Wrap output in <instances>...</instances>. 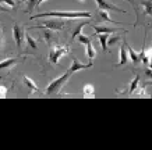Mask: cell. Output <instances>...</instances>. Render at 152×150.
Wrapping results in <instances>:
<instances>
[{"label": "cell", "instance_id": "1", "mask_svg": "<svg viewBox=\"0 0 152 150\" xmlns=\"http://www.w3.org/2000/svg\"><path fill=\"white\" fill-rule=\"evenodd\" d=\"M92 15V13L89 11H48V13H41L31 15V20L35 18H42V17H53V18H89Z\"/></svg>", "mask_w": 152, "mask_h": 150}, {"label": "cell", "instance_id": "2", "mask_svg": "<svg viewBox=\"0 0 152 150\" xmlns=\"http://www.w3.org/2000/svg\"><path fill=\"white\" fill-rule=\"evenodd\" d=\"M134 7L137 20L134 22V27L138 25L140 21L145 20V17H152V0H127Z\"/></svg>", "mask_w": 152, "mask_h": 150}, {"label": "cell", "instance_id": "3", "mask_svg": "<svg viewBox=\"0 0 152 150\" xmlns=\"http://www.w3.org/2000/svg\"><path fill=\"white\" fill-rule=\"evenodd\" d=\"M71 77L69 72L63 74L61 77L56 78V79H53V81L49 83L46 86V96H56L59 95L60 92H61V89H63V86L66 85V82L69 81V78Z\"/></svg>", "mask_w": 152, "mask_h": 150}, {"label": "cell", "instance_id": "4", "mask_svg": "<svg viewBox=\"0 0 152 150\" xmlns=\"http://www.w3.org/2000/svg\"><path fill=\"white\" fill-rule=\"evenodd\" d=\"M70 53V46H52L50 51H49V61L52 64H57L60 59Z\"/></svg>", "mask_w": 152, "mask_h": 150}, {"label": "cell", "instance_id": "5", "mask_svg": "<svg viewBox=\"0 0 152 150\" xmlns=\"http://www.w3.org/2000/svg\"><path fill=\"white\" fill-rule=\"evenodd\" d=\"M66 25V18H52V20H46L42 24H38L32 28H49V29H53V31H60L63 29Z\"/></svg>", "mask_w": 152, "mask_h": 150}, {"label": "cell", "instance_id": "6", "mask_svg": "<svg viewBox=\"0 0 152 150\" xmlns=\"http://www.w3.org/2000/svg\"><path fill=\"white\" fill-rule=\"evenodd\" d=\"M13 38L15 41V45L17 47H21L24 42V38H25V29L21 24H14L13 25Z\"/></svg>", "mask_w": 152, "mask_h": 150}, {"label": "cell", "instance_id": "7", "mask_svg": "<svg viewBox=\"0 0 152 150\" xmlns=\"http://www.w3.org/2000/svg\"><path fill=\"white\" fill-rule=\"evenodd\" d=\"M98 4V9H103L107 10V11H116V13H121V14H127L126 10H121L120 7H117L116 4L110 3L109 0H95Z\"/></svg>", "mask_w": 152, "mask_h": 150}, {"label": "cell", "instance_id": "8", "mask_svg": "<svg viewBox=\"0 0 152 150\" xmlns=\"http://www.w3.org/2000/svg\"><path fill=\"white\" fill-rule=\"evenodd\" d=\"M96 21H99V22H110V24H116V25H123L119 21H115L113 18H110V15L107 14V10H103V9H98Z\"/></svg>", "mask_w": 152, "mask_h": 150}, {"label": "cell", "instance_id": "9", "mask_svg": "<svg viewBox=\"0 0 152 150\" xmlns=\"http://www.w3.org/2000/svg\"><path fill=\"white\" fill-rule=\"evenodd\" d=\"M89 67H92V63L81 64L77 59H73V61H71V65H70V68H69V71H67V72H69L70 75H73L74 72L81 71V70H87V68H89Z\"/></svg>", "mask_w": 152, "mask_h": 150}, {"label": "cell", "instance_id": "10", "mask_svg": "<svg viewBox=\"0 0 152 150\" xmlns=\"http://www.w3.org/2000/svg\"><path fill=\"white\" fill-rule=\"evenodd\" d=\"M39 29H43V39L48 45H53L57 41V35L53 29H49V28H39Z\"/></svg>", "mask_w": 152, "mask_h": 150}, {"label": "cell", "instance_id": "11", "mask_svg": "<svg viewBox=\"0 0 152 150\" xmlns=\"http://www.w3.org/2000/svg\"><path fill=\"white\" fill-rule=\"evenodd\" d=\"M21 60L17 57H10V59H4L3 61H0V71L1 70H10L11 67H14L15 64H18Z\"/></svg>", "mask_w": 152, "mask_h": 150}, {"label": "cell", "instance_id": "12", "mask_svg": "<svg viewBox=\"0 0 152 150\" xmlns=\"http://www.w3.org/2000/svg\"><path fill=\"white\" fill-rule=\"evenodd\" d=\"M91 27L95 29L96 33H115V32L120 31L121 28H112V27H103V25H95L91 24Z\"/></svg>", "mask_w": 152, "mask_h": 150}, {"label": "cell", "instance_id": "13", "mask_svg": "<svg viewBox=\"0 0 152 150\" xmlns=\"http://www.w3.org/2000/svg\"><path fill=\"white\" fill-rule=\"evenodd\" d=\"M123 42V45L120 46V60L119 63L116 64V67H121V65H124L126 63H127V60H129V53H127V49H126V45H124V41Z\"/></svg>", "mask_w": 152, "mask_h": 150}, {"label": "cell", "instance_id": "14", "mask_svg": "<svg viewBox=\"0 0 152 150\" xmlns=\"http://www.w3.org/2000/svg\"><path fill=\"white\" fill-rule=\"evenodd\" d=\"M123 41H124V45H126V49H127V53H129L130 60H131L134 64H138L140 61H141V60H140V53L134 51V49L127 43V42H126V39H123Z\"/></svg>", "mask_w": 152, "mask_h": 150}, {"label": "cell", "instance_id": "15", "mask_svg": "<svg viewBox=\"0 0 152 150\" xmlns=\"http://www.w3.org/2000/svg\"><path fill=\"white\" fill-rule=\"evenodd\" d=\"M95 36L98 38V41L101 43V47L103 51H107V41H109V36L110 33H96Z\"/></svg>", "mask_w": 152, "mask_h": 150}, {"label": "cell", "instance_id": "16", "mask_svg": "<svg viewBox=\"0 0 152 150\" xmlns=\"http://www.w3.org/2000/svg\"><path fill=\"white\" fill-rule=\"evenodd\" d=\"M138 83H140V75H135V78H134L133 81H131V83H130V86L126 89V91H123V92H120L121 95L124 93V92H127L130 96H133V93L135 92V89H137V86H138Z\"/></svg>", "mask_w": 152, "mask_h": 150}, {"label": "cell", "instance_id": "17", "mask_svg": "<svg viewBox=\"0 0 152 150\" xmlns=\"http://www.w3.org/2000/svg\"><path fill=\"white\" fill-rule=\"evenodd\" d=\"M83 96L85 99H95L96 95H95V89H94V85H85L83 89Z\"/></svg>", "mask_w": 152, "mask_h": 150}, {"label": "cell", "instance_id": "18", "mask_svg": "<svg viewBox=\"0 0 152 150\" xmlns=\"http://www.w3.org/2000/svg\"><path fill=\"white\" fill-rule=\"evenodd\" d=\"M85 47H87V57L89 59V63H92L95 56H96V50L94 49L92 42H88L87 45H85Z\"/></svg>", "mask_w": 152, "mask_h": 150}, {"label": "cell", "instance_id": "19", "mask_svg": "<svg viewBox=\"0 0 152 150\" xmlns=\"http://www.w3.org/2000/svg\"><path fill=\"white\" fill-rule=\"evenodd\" d=\"M23 81H24V83H25V85H27V86L29 88L32 92H38V91H39V88L37 86V83H35V82H34V79H31L29 77L23 75Z\"/></svg>", "mask_w": 152, "mask_h": 150}, {"label": "cell", "instance_id": "20", "mask_svg": "<svg viewBox=\"0 0 152 150\" xmlns=\"http://www.w3.org/2000/svg\"><path fill=\"white\" fill-rule=\"evenodd\" d=\"M85 25H91V22H88V21H83V22H80L77 27L74 28L73 35H71V41H75V38H77L80 33H81V29H83Z\"/></svg>", "mask_w": 152, "mask_h": 150}, {"label": "cell", "instance_id": "21", "mask_svg": "<svg viewBox=\"0 0 152 150\" xmlns=\"http://www.w3.org/2000/svg\"><path fill=\"white\" fill-rule=\"evenodd\" d=\"M133 96H138V97H147V99H151V97H152L151 95H148V93H147L145 85H142L141 88L137 86V89H135V92L133 93Z\"/></svg>", "mask_w": 152, "mask_h": 150}, {"label": "cell", "instance_id": "22", "mask_svg": "<svg viewBox=\"0 0 152 150\" xmlns=\"http://www.w3.org/2000/svg\"><path fill=\"white\" fill-rule=\"evenodd\" d=\"M145 59H147V68H152V46L145 49Z\"/></svg>", "mask_w": 152, "mask_h": 150}, {"label": "cell", "instance_id": "23", "mask_svg": "<svg viewBox=\"0 0 152 150\" xmlns=\"http://www.w3.org/2000/svg\"><path fill=\"white\" fill-rule=\"evenodd\" d=\"M38 0H27V9H25V13L31 14L34 11V9L37 7Z\"/></svg>", "mask_w": 152, "mask_h": 150}, {"label": "cell", "instance_id": "24", "mask_svg": "<svg viewBox=\"0 0 152 150\" xmlns=\"http://www.w3.org/2000/svg\"><path fill=\"white\" fill-rule=\"evenodd\" d=\"M75 39H77V42L81 43V45H87L88 42H91V36H87V35H83V33H80Z\"/></svg>", "mask_w": 152, "mask_h": 150}, {"label": "cell", "instance_id": "25", "mask_svg": "<svg viewBox=\"0 0 152 150\" xmlns=\"http://www.w3.org/2000/svg\"><path fill=\"white\" fill-rule=\"evenodd\" d=\"M25 39H27L28 46H29V47H32V49H37V47H38L37 41H35V39H34L31 35H28V33H27V35H25Z\"/></svg>", "mask_w": 152, "mask_h": 150}, {"label": "cell", "instance_id": "26", "mask_svg": "<svg viewBox=\"0 0 152 150\" xmlns=\"http://www.w3.org/2000/svg\"><path fill=\"white\" fill-rule=\"evenodd\" d=\"M4 97H7V88L0 86V99H4Z\"/></svg>", "mask_w": 152, "mask_h": 150}, {"label": "cell", "instance_id": "27", "mask_svg": "<svg viewBox=\"0 0 152 150\" xmlns=\"http://www.w3.org/2000/svg\"><path fill=\"white\" fill-rule=\"evenodd\" d=\"M0 3H3V4H7V6H10L11 9H13L14 6H15V3H14V0H1Z\"/></svg>", "mask_w": 152, "mask_h": 150}, {"label": "cell", "instance_id": "28", "mask_svg": "<svg viewBox=\"0 0 152 150\" xmlns=\"http://www.w3.org/2000/svg\"><path fill=\"white\" fill-rule=\"evenodd\" d=\"M3 43H4V36H3V29H1V27H0V49H1Z\"/></svg>", "mask_w": 152, "mask_h": 150}, {"label": "cell", "instance_id": "29", "mask_svg": "<svg viewBox=\"0 0 152 150\" xmlns=\"http://www.w3.org/2000/svg\"><path fill=\"white\" fill-rule=\"evenodd\" d=\"M10 9H11V7H6V6H3V3H0V11H3V13H9Z\"/></svg>", "mask_w": 152, "mask_h": 150}, {"label": "cell", "instance_id": "30", "mask_svg": "<svg viewBox=\"0 0 152 150\" xmlns=\"http://www.w3.org/2000/svg\"><path fill=\"white\" fill-rule=\"evenodd\" d=\"M145 74H147L148 77L152 78V68H147V70H145Z\"/></svg>", "mask_w": 152, "mask_h": 150}, {"label": "cell", "instance_id": "31", "mask_svg": "<svg viewBox=\"0 0 152 150\" xmlns=\"http://www.w3.org/2000/svg\"><path fill=\"white\" fill-rule=\"evenodd\" d=\"M144 85H145V86H148V85H152V81H145V82H144Z\"/></svg>", "mask_w": 152, "mask_h": 150}, {"label": "cell", "instance_id": "32", "mask_svg": "<svg viewBox=\"0 0 152 150\" xmlns=\"http://www.w3.org/2000/svg\"><path fill=\"white\" fill-rule=\"evenodd\" d=\"M78 1H81V3H85V0H78Z\"/></svg>", "mask_w": 152, "mask_h": 150}, {"label": "cell", "instance_id": "33", "mask_svg": "<svg viewBox=\"0 0 152 150\" xmlns=\"http://www.w3.org/2000/svg\"><path fill=\"white\" fill-rule=\"evenodd\" d=\"M21 1H23V3H27V0H21Z\"/></svg>", "mask_w": 152, "mask_h": 150}]
</instances>
